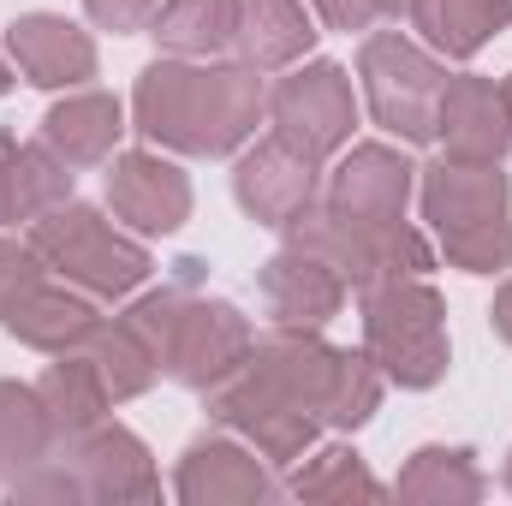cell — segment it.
Returning <instances> with one entry per match:
<instances>
[{"label": "cell", "instance_id": "cell-18", "mask_svg": "<svg viewBox=\"0 0 512 506\" xmlns=\"http://www.w3.org/2000/svg\"><path fill=\"white\" fill-rule=\"evenodd\" d=\"M96 304H90V292H78V286H54V280H36L12 310H6V334L12 340H24L30 352H48V358H60V352H84V340L96 334Z\"/></svg>", "mask_w": 512, "mask_h": 506}, {"label": "cell", "instance_id": "cell-25", "mask_svg": "<svg viewBox=\"0 0 512 506\" xmlns=\"http://www.w3.org/2000/svg\"><path fill=\"white\" fill-rule=\"evenodd\" d=\"M411 24L441 60H471L489 36L512 24V0H417Z\"/></svg>", "mask_w": 512, "mask_h": 506}, {"label": "cell", "instance_id": "cell-10", "mask_svg": "<svg viewBox=\"0 0 512 506\" xmlns=\"http://www.w3.org/2000/svg\"><path fill=\"white\" fill-rule=\"evenodd\" d=\"M268 126L280 143L310 155L316 167L328 155H340L352 143V126H358V96H352L346 66H334V60L286 66V78L268 90Z\"/></svg>", "mask_w": 512, "mask_h": 506}, {"label": "cell", "instance_id": "cell-23", "mask_svg": "<svg viewBox=\"0 0 512 506\" xmlns=\"http://www.w3.org/2000/svg\"><path fill=\"white\" fill-rule=\"evenodd\" d=\"M239 6L245 0H161L149 18V36L161 54L179 60H221L239 42Z\"/></svg>", "mask_w": 512, "mask_h": 506}, {"label": "cell", "instance_id": "cell-11", "mask_svg": "<svg viewBox=\"0 0 512 506\" xmlns=\"http://www.w3.org/2000/svg\"><path fill=\"white\" fill-rule=\"evenodd\" d=\"M209 417L221 429H233L245 447H256L262 459H274V465L304 459L310 441H316V417L251 364L239 376H227L221 387H209Z\"/></svg>", "mask_w": 512, "mask_h": 506}, {"label": "cell", "instance_id": "cell-2", "mask_svg": "<svg viewBox=\"0 0 512 506\" xmlns=\"http://www.w3.org/2000/svg\"><path fill=\"white\" fill-rule=\"evenodd\" d=\"M197 268L203 262H179V280L161 292H143L126 310V322L149 340V352L161 358V370L197 393L221 387L227 376H239L251 364V322L239 304L227 298H197Z\"/></svg>", "mask_w": 512, "mask_h": 506}, {"label": "cell", "instance_id": "cell-29", "mask_svg": "<svg viewBox=\"0 0 512 506\" xmlns=\"http://www.w3.org/2000/svg\"><path fill=\"white\" fill-rule=\"evenodd\" d=\"M298 501H346V495H382V483L364 471V459L352 447H322L316 459L298 465V477L286 483Z\"/></svg>", "mask_w": 512, "mask_h": 506}, {"label": "cell", "instance_id": "cell-9", "mask_svg": "<svg viewBox=\"0 0 512 506\" xmlns=\"http://www.w3.org/2000/svg\"><path fill=\"white\" fill-rule=\"evenodd\" d=\"M358 78L376 126L393 131L399 143H435V114L447 90V66L435 54H423L399 30H370L358 48Z\"/></svg>", "mask_w": 512, "mask_h": 506}, {"label": "cell", "instance_id": "cell-37", "mask_svg": "<svg viewBox=\"0 0 512 506\" xmlns=\"http://www.w3.org/2000/svg\"><path fill=\"white\" fill-rule=\"evenodd\" d=\"M0 251H6V239H0Z\"/></svg>", "mask_w": 512, "mask_h": 506}, {"label": "cell", "instance_id": "cell-22", "mask_svg": "<svg viewBox=\"0 0 512 506\" xmlns=\"http://www.w3.org/2000/svg\"><path fill=\"white\" fill-rule=\"evenodd\" d=\"M316 48V24L304 0H245L239 6V42L233 54L256 72H286Z\"/></svg>", "mask_w": 512, "mask_h": 506}, {"label": "cell", "instance_id": "cell-30", "mask_svg": "<svg viewBox=\"0 0 512 506\" xmlns=\"http://www.w3.org/2000/svg\"><path fill=\"white\" fill-rule=\"evenodd\" d=\"M155 6H161V0H84L90 24H96V30H114V36H131V30H149Z\"/></svg>", "mask_w": 512, "mask_h": 506}, {"label": "cell", "instance_id": "cell-33", "mask_svg": "<svg viewBox=\"0 0 512 506\" xmlns=\"http://www.w3.org/2000/svg\"><path fill=\"white\" fill-rule=\"evenodd\" d=\"M411 6H417V0H376L382 18H411Z\"/></svg>", "mask_w": 512, "mask_h": 506}, {"label": "cell", "instance_id": "cell-4", "mask_svg": "<svg viewBox=\"0 0 512 506\" xmlns=\"http://www.w3.org/2000/svg\"><path fill=\"white\" fill-rule=\"evenodd\" d=\"M251 370H262L316 423H334V429L370 423L387 387V376L370 364V352H340L322 340V328H274L268 340L251 346Z\"/></svg>", "mask_w": 512, "mask_h": 506}, {"label": "cell", "instance_id": "cell-16", "mask_svg": "<svg viewBox=\"0 0 512 506\" xmlns=\"http://www.w3.org/2000/svg\"><path fill=\"white\" fill-rule=\"evenodd\" d=\"M346 280L340 268H328L322 256L298 251V245H280V251L262 262V304L274 316V328H328L346 304Z\"/></svg>", "mask_w": 512, "mask_h": 506}, {"label": "cell", "instance_id": "cell-31", "mask_svg": "<svg viewBox=\"0 0 512 506\" xmlns=\"http://www.w3.org/2000/svg\"><path fill=\"white\" fill-rule=\"evenodd\" d=\"M316 12H322V24L328 30H346V36H364V30H376V0H310Z\"/></svg>", "mask_w": 512, "mask_h": 506}, {"label": "cell", "instance_id": "cell-8", "mask_svg": "<svg viewBox=\"0 0 512 506\" xmlns=\"http://www.w3.org/2000/svg\"><path fill=\"white\" fill-rule=\"evenodd\" d=\"M18 495H78V501H155L161 477L149 465V447L120 429L96 423L78 441H60L24 483Z\"/></svg>", "mask_w": 512, "mask_h": 506}, {"label": "cell", "instance_id": "cell-32", "mask_svg": "<svg viewBox=\"0 0 512 506\" xmlns=\"http://www.w3.org/2000/svg\"><path fill=\"white\" fill-rule=\"evenodd\" d=\"M489 322H495V334H501V340L512 346V280L501 286V292H495V310H489Z\"/></svg>", "mask_w": 512, "mask_h": 506}, {"label": "cell", "instance_id": "cell-5", "mask_svg": "<svg viewBox=\"0 0 512 506\" xmlns=\"http://www.w3.org/2000/svg\"><path fill=\"white\" fill-rule=\"evenodd\" d=\"M24 245L42 256L48 274H60L66 286L90 292V298H131L143 280H149V251L120 233L102 209L90 203H60L48 209L42 221L24 227Z\"/></svg>", "mask_w": 512, "mask_h": 506}, {"label": "cell", "instance_id": "cell-19", "mask_svg": "<svg viewBox=\"0 0 512 506\" xmlns=\"http://www.w3.org/2000/svg\"><path fill=\"white\" fill-rule=\"evenodd\" d=\"M60 203H72V167L42 137H0V227H30Z\"/></svg>", "mask_w": 512, "mask_h": 506}, {"label": "cell", "instance_id": "cell-20", "mask_svg": "<svg viewBox=\"0 0 512 506\" xmlns=\"http://www.w3.org/2000/svg\"><path fill=\"white\" fill-rule=\"evenodd\" d=\"M274 483L262 471V453L245 441H227V435H203L185 447V465H179V501L191 506H215V501H268Z\"/></svg>", "mask_w": 512, "mask_h": 506}, {"label": "cell", "instance_id": "cell-3", "mask_svg": "<svg viewBox=\"0 0 512 506\" xmlns=\"http://www.w3.org/2000/svg\"><path fill=\"white\" fill-rule=\"evenodd\" d=\"M512 185L501 161H435L423 167V221L441 239V256L465 274L512 268Z\"/></svg>", "mask_w": 512, "mask_h": 506}, {"label": "cell", "instance_id": "cell-34", "mask_svg": "<svg viewBox=\"0 0 512 506\" xmlns=\"http://www.w3.org/2000/svg\"><path fill=\"white\" fill-rule=\"evenodd\" d=\"M12 84H18V78H12V66H6V60H0V96H6V90H12Z\"/></svg>", "mask_w": 512, "mask_h": 506}, {"label": "cell", "instance_id": "cell-24", "mask_svg": "<svg viewBox=\"0 0 512 506\" xmlns=\"http://www.w3.org/2000/svg\"><path fill=\"white\" fill-rule=\"evenodd\" d=\"M36 393H42V405H48L54 447H60V441H78L84 429H96V423H102V411L114 405V399H108V387H102V376H96V364H90L84 352H60V358L42 370Z\"/></svg>", "mask_w": 512, "mask_h": 506}, {"label": "cell", "instance_id": "cell-13", "mask_svg": "<svg viewBox=\"0 0 512 506\" xmlns=\"http://www.w3.org/2000/svg\"><path fill=\"white\" fill-rule=\"evenodd\" d=\"M233 197H239V209L262 221V227H286V221H298L316 197H322V179H316V161L310 155H298L292 143H280L274 131L251 143L245 155H239V167H233Z\"/></svg>", "mask_w": 512, "mask_h": 506}, {"label": "cell", "instance_id": "cell-17", "mask_svg": "<svg viewBox=\"0 0 512 506\" xmlns=\"http://www.w3.org/2000/svg\"><path fill=\"white\" fill-rule=\"evenodd\" d=\"M435 137L447 149V161H507L512 149V114L495 78H447L441 90V114Z\"/></svg>", "mask_w": 512, "mask_h": 506}, {"label": "cell", "instance_id": "cell-6", "mask_svg": "<svg viewBox=\"0 0 512 506\" xmlns=\"http://www.w3.org/2000/svg\"><path fill=\"white\" fill-rule=\"evenodd\" d=\"M280 233H286V245L340 268V280L352 292H370V286H387V280H429V268H435V251L417 227H405V221L370 227V221H352V215L328 209L322 197L298 221H286Z\"/></svg>", "mask_w": 512, "mask_h": 506}, {"label": "cell", "instance_id": "cell-12", "mask_svg": "<svg viewBox=\"0 0 512 506\" xmlns=\"http://www.w3.org/2000/svg\"><path fill=\"white\" fill-rule=\"evenodd\" d=\"M108 209L143 239L179 233L191 221V179L161 149H126L108 167Z\"/></svg>", "mask_w": 512, "mask_h": 506}, {"label": "cell", "instance_id": "cell-28", "mask_svg": "<svg viewBox=\"0 0 512 506\" xmlns=\"http://www.w3.org/2000/svg\"><path fill=\"white\" fill-rule=\"evenodd\" d=\"M393 489L405 501H477L483 495V471H477L471 447H417Z\"/></svg>", "mask_w": 512, "mask_h": 506}, {"label": "cell", "instance_id": "cell-27", "mask_svg": "<svg viewBox=\"0 0 512 506\" xmlns=\"http://www.w3.org/2000/svg\"><path fill=\"white\" fill-rule=\"evenodd\" d=\"M84 358L96 364V376H102V387H108L114 405H120V399H137V393H149L155 376H161V358L149 352V340L131 328L126 316L96 322V334L84 340Z\"/></svg>", "mask_w": 512, "mask_h": 506}, {"label": "cell", "instance_id": "cell-1", "mask_svg": "<svg viewBox=\"0 0 512 506\" xmlns=\"http://www.w3.org/2000/svg\"><path fill=\"white\" fill-rule=\"evenodd\" d=\"M131 114H137V131L149 137V149L221 161L256 137V120L268 114V90H262V72L245 60L161 54L155 66H143Z\"/></svg>", "mask_w": 512, "mask_h": 506}, {"label": "cell", "instance_id": "cell-26", "mask_svg": "<svg viewBox=\"0 0 512 506\" xmlns=\"http://www.w3.org/2000/svg\"><path fill=\"white\" fill-rule=\"evenodd\" d=\"M48 453H54V423L42 393L24 381H0V477L18 489Z\"/></svg>", "mask_w": 512, "mask_h": 506}, {"label": "cell", "instance_id": "cell-15", "mask_svg": "<svg viewBox=\"0 0 512 506\" xmlns=\"http://www.w3.org/2000/svg\"><path fill=\"white\" fill-rule=\"evenodd\" d=\"M411 179H417V167H411L399 149H387V143H358V149L340 155V167H334L322 203L340 209V215H352V221L387 227V221H405Z\"/></svg>", "mask_w": 512, "mask_h": 506}, {"label": "cell", "instance_id": "cell-7", "mask_svg": "<svg viewBox=\"0 0 512 506\" xmlns=\"http://www.w3.org/2000/svg\"><path fill=\"white\" fill-rule=\"evenodd\" d=\"M364 298V352L387 381L423 393L447 376V298L429 280H387Z\"/></svg>", "mask_w": 512, "mask_h": 506}, {"label": "cell", "instance_id": "cell-14", "mask_svg": "<svg viewBox=\"0 0 512 506\" xmlns=\"http://www.w3.org/2000/svg\"><path fill=\"white\" fill-rule=\"evenodd\" d=\"M6 54L36 90H84L96 78V42L60 12H24L6 24Z\"/></svg>", "mask_w": 512, "mask_h": 506}, {"label": "cell", "instance_id": "cell-21", "mask_svg": "<svg viewBox=\"0 0 512 506\" xmlns=\"http://www.w3.org/2000/svg\"><path fill=\"white\" fill-rule=\"evenodd\" d=\"M120 131H126V108H120L108 90H78V96H66V102H54V108L42 114V131H36V137H42L72 173H84V167L114 161Z\"/></svg>", "mask_w": 512, "mask_h": 506}, {"label": "cell", "instance_id": "cell-35", "mask_svg": "<svg viewBox=\"0 0 512 506\" xmlns=\"http://www.w3.org/2000/svg\"><path fill=\"white\" fill-rule=\"evenodd\" d=\"M501 96H507V114H512V78H507V84H501Z\"/></svg>", "mask_w": 512, "mask_h": 506}, {"label": "cell", "instance_id": "cell-36", "mask_svg": "<svg viewBox=\"0 0 512 506\" xmlns=\"http://www.w3.org/2000/svg\"><path fill=\"white\" fill-rule=\"evenodd\" d=\"M507 489H512V453H507Z\"/></svg>", "mask_w": 512, "mask_h": 506}]
</instances>
